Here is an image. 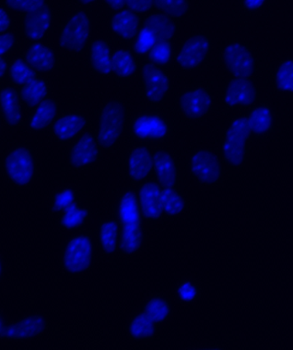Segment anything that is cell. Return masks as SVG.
Returning a JSON list of instances; mask_svg holds the SVG:
<instances>
[{
  "label": "cell",
  "instance_id": "35",
  "mask_svg": "<svg viewBox=\"0 0 293 350\" xmlns=\"http://www.w3.org/2000/svg\"><path fill=\"white\" fill-rule=\"evenodd\" d=\"M163 212L176 216L185 208V200L180 193L173 188H164L162 192Z\"/></svg>",
  "mask_w": 293,
  "mask_h": 350
},
{
  "label": "cell",
  "instance_id": "7",
  "mask_svg": "<svg viewBox=\"0 0 293 350\" xmlns=\"http://www.w3.org/2000/svg\"><path fill=\"white\" fill-rule=\"evenodd\" d=\"M190 170L196 180L207 185L219 182L222 175L219 157L209 150H199L192 155Z\"/></svg>",
  "mask_w": 293,
  "mask_h": 350
},
{
  "label": "cell",
  "instance_id": "13",
  "mask_svg": "<svg viewBox=\"0 0 293 350\" xmlns=\"http://www.w3.org/2000/svg\"><path fill=\"white\" fill-rule=\"evenodd\" d=\"M180 108L183 114L190 118L203 117L212 107V98L203 88H194L186 92L179 100Z\"/></svg>",
  "mask_w": 293,
  "mask_h": 350
},
{
  "label": "cell",
  "instance_id": "52",
  "mask_svg": "<svg viewBox=\"0 0 293 350\" xmlns=\"http://www.w3.org/2000/svg\"><path fill=\"white\" fill-rule=\"evenodd\" d=\"M3 274V263L1 259H0V278H1Z\"/></svg>",
  "mask_w": 293,
  "mask_h": 350
},
{
  "label": "cell",
  "instance_id": "32",
  "mask_svg": "<svg viewBox=\"0 0 293 350\" xmlns=\"http://www.w3.org/2000/svg\"><path fill=\"white\" fill-rule=\"evenodd\" d=\"M9 76L12 83L23 87L36 77V70L25 59H15L9 66Z\"/></svg>",
  "mask_w": 293,
  "mask_h": 350
},
{
  "label": "cell",
  "instance_id": "21",
  "mask_svg": "<svg viewBox=\"0 0 293 350\" xmlns=\"http://www.w3.org/2000/svg\"><path fill=\"white\" fill-rule=\"evenodd\" d=\"M133 131L140 138L160 139L168 133V126L157 116L144 115L135 121Z\"/></svg>",
  "mask_w": 293,
  "mask_h": 350
},
{
  "label": "cell",
  "instance_id": "37",
  "mask_svg": "<svg viewBox=\"0 0 293 350\" xmlns=\"http://www.w3.org/2000/svg\"><path fill=\"white\" fill-rule=\"evenodd\" d=\"M155 5L171 18H182L188 11L187 0H155Z\"/></svg>",
  "mask_w": 293,
  "mask_h": 350
},
{
  "label": "cell",
  "instance_id": "42",
  "mask_svg": "<svg viewBox=\"0 0 293 350\" xmlns=\"http://www.w3.org/2000/svg\"><path fill=\"white\" fill-rule=\"evenodd\" d=\"M156 43L154 36L146 28L142 29L139 33L138 40L136 43V52L139 53H145L151 51Z\"/></svg>",
  "mask_w": 293,
  "mask_h": 350
},
{
  "label": "cell",
  "instance_id": "1",
  "mask_svg": "<svg viewBox=\"0 0 293 350\" xmlns=\"http://www.w3.org/2000/svg\"><path fill=\"white\" fill-rule=\"evenodd\" d=\"M251 135L247 117L236 118L227 129L222 145V152L227 164L231 167H240L244 164L247 142Z\"/></svg>",
  "mask_w": 293,
  "mask_h": 350
},
{
  "label": "cell",
  "instance_id": "4",
  "mask_svg": "<svg viewBox=\"0 0 293 350\" xmlns=\"http://www.w3.org/2000/svg\"><path fill=\"white\" fill-rule=\"evenodd\" d=\"M6 174L16 186H26L35 176L36 164L32 152L25 148H16L5 159Z\"/></svg>",
  "mask_w": 293,
  "mask_h": 350
},
{
  "label": "cell",
  "instance_id": "5",
  "mask_svg": "<svg viewBox=\"0 0 293 350\" xmlns=\"http://www.w3.org/2000/svg\"><path fill=\"white\" fill-rule=\"evenodd\" d=\"M93 258V243L88 237H73L67 243L64 252V269L71 274H80L90 267Z\"/></svg>",
  "mask_w": 293,
  "mask_h": 350
},
{
  "label": "cell",
  "instance_id": "47",
  "mask_svg": "<svg viewBox=\"0 0 293 350\" xmlns=\"http://www.w3.org/2000/svg\"><path fill=\"white\" fill-rule=\"evenodd\" d=\"M268 0H243L244 8L249 12H257L266 5Z\"/></svg>",
  "mask_w": 293,
  "mask_h": 350
},
{
  "label": "cell",
  "instance_id": "45",
  "mask_svg": "<svg viewBox=\"0 0 293 350\" xmlns=\"http://www.w3.org/2000/svg\"><path fill=\"white\" fill-rule=\"evenodd\" d=\"M178 295L182 301H192L196 297V288L192 284L183 283L179 288Z\"/></svg>",
  "mask_w": 293,
  "mask_h": 350
},
{
  "label": "cell",
  "instance_id": "3",
  "mask_svg": "<svg viewBox=\"0 0 293 350\" xmlns=\"http://www.w3.org/2000/svg\"><path fill=\"white\" fill-rule=\"evenodd\" d=\"M90 35V18L87 13L77 12L64 23L60 33V46L67 52L79 53L86 46Z\"/></svg>",
  "mask_w": 293,
  "mask_h": 350
},
{
  "label": "cell",
  "instance_id": "46",
  "mask_svg": "<svg viewBox=\"0 0 293 350\" xmlns=\"http://www.w3.org/2000/svg\"><path fill=\"white\" fill-rule=\"evenodd\" d=\"M12 25V18L5 9L0 8V33L8 32Z\"/></svg>",
  "mask_w": 293,
  "mask_h": 350
},
{
  "label": "cell",
  "instance_id": "40",
  "mask_svg": "<svg viewBox=\"0 0 293 350\" xmlns=\"http://www.w3.org/2000/svg\"><path fill=\"white\" fill-rule=\"evenodd\" d=\"M149 52L151 59L156 64H165L171 57V47L168 42H156Z\"/></svg>",
  "mask_w": 293,
  "mask_h": 350
},
{
  "label": "cell",
  "instance_id": "6",
  "mask_svg": "<svg viewBox=\"0 0 293 350\" xmlns=\"http://www.w3.org/2000/svg\"><path fill=\"white\" fill-rule=\"evenodd\" d=\"M223 59L225 66L234 77L251 78L257 70L253 53L244 44H228L224 49Z\"/></svg>",
  "mask_w": 293,
  "mask_h": 350
},
{
  "label": "cell",
  "instance_id": "49",
  "mask_svg": "<svg viewBox=\"0 0 293 350\" xmlns=\"http://www.w3.org/2000/svg\"><path fill=\"white\" fill-rule=\"evenodd\" d=\"M9 66L8 62L3 57H0V79L4 77L8 72Z\"/></svg>",
  "mask_w": 293,
  "mask_h": 350
},
{
  "label": "cell",
  "instance_id": "50",
  "mask_svg": "<svg viewBox=\"0 0 293 350\" xmlns=\"http://www.w3.org/2000/svg\"><path fill=\"white\" fill-rule=\"evenodd\" d=\"M5 327L4 322H3L1 317H0V336L4 334Z\"/></svg>",
  "mask_w": 293,
  "mask_h": 350
},
{
  "label": "cell",
  "instance_id": "31",
  "mask_svg": "<svg viewBox=\"0 0 293 350\" xmlns=\"http://www.w3.org/2000/svg\"><path fill=\"white\" fill-rule=\"evenodd\" d=\"M275 86L279 91L293 94V59L283 61L276 67L274 75Z\"/></svg>",
  "mask_w": 293,
  "mask_h": 350
},
{
  "label": "cell",
  "instance_id": "25",
  "mask_svg": "<svg viewBox=\"0 0 293 350\" xmlns=\"http://www.w3.org/2000/svg\"><path fill=\"white\" fill-rule=\"evenodd\" d=\"M35 108V111L29 120V128L35 131L45 130L55 120L58 113L56 102L46 98Z\"/></svg>",
  "mask_w": 293,
  "mask_h": 350
},
{
  "label": "cell",
  "instance_id": "33",
  "mask_svg": "<svg viewBox=\"0 0 293 350\" xmlns=\"http://www.w3.org/2000/svg\"><path fill=\"white\" fill-rule=\"evenodd\" d=\"M100 242L105 253H114L118 244V226L114 221H107L100 228Z\"/></svg>",
  "mask_w": 293,
  "mask_h": 350
},
{
  "label": "cell",
  "instance_id": "41",
  "mask_svg": "<svg viewBox=\"0 0 293 350\" xmlns=\"http://www.w3.org/2000/svg\"><path fill=\"white\" fill-rule=\"evenodd\" d=\"M75 200V195L73 190L64 189L57 193L54 197L53 206V209L57 212H64L71 205H73Z\"/></svg>",
  "mask_w": 293,
  "mask_h": 350
},
{
  "label": "cell",
  "instance_id": "43",
  "mask_svg": "<svg viewBox=\"0 0 293 350\" xmlns=\"http://www.w3.org/2000/svg\"><path fill=\"white\" fill-rule=\"evenodd\" d=\"M125 5L136 13H145L151 11L155 0H125Z\"/></svg>",
  "mask_w": 293,
  "mask_h": 350
},
{
  "label": "cell",
  "instance_id": "48",
  "mask_svg": "<svg viewBox=\"0 0 293 350\" xmlns=\"http://www.w3.org/2000/svg\"><path fill=\"white\" fill-rule=\"evenodd\" d=\"M112 9L119 10L125 5V0H104Z\"/></svg>",
  "mask_w": 293,
  "mask_h": 350
},
{
  "label": "cell",
  "instance_id": "8",
  "mask_svg": "<svg viewBox=\"0 0 293 350\" xmlns=\"http://www.w3.org/2000/svg\"><path fill=\"white\" fill-rule=\"evenodd\" d=\"M258 90L251 78L234 77L225 91V103L231 107H246L255 103Z\"/></svg>",
  "mask_w": 293,
  "mask_h": 350
},
{
  "label": "cell",
  "instance_id": "24",
  "mask_svg": "<svg viewBox=\"0 0 293 350\" xmlns=\"http://www.w3.org/2000/svg\"><path fill=\"white\" fill-rule=\"evenodd\" d=\"M154 36L156 42H168L176 32V26L170 16L163 13L149 16L145 21V27Z\"/></svg>",
  "mask_w": 293,
  "mask_h": 350
},
{
  "label": "cell",
  "instance_id": "17",
  "mask_svg": "<svg viewBox=\"0 0 293 350\" xmlns=\"http://www.w3.org/2000/svg\"><path fill=\"white\" fill-rule=\"evenodd\" d=\"M154 169L158 181L164 188H173L178 179L175 159L168 152L158 150L153 155Z\"/></svg>",
  "mask_w": 293,
  "mask_h": 350
},
{
  "label": "cell",
  "instance_id": "18",
  "mask_svg": "<svg viewBox=\"0 0 293 350\" xmlns=\"http://www.w3.org/2000/svg\"><path fill=\"white\" fill-rule=\"evenodd\" d=\"M154 168V159L148 148H136L129 154L128 161L129 175L135 181H142L151 174Z\"/></svg>",
  "mask_w": 293,
  "mask_h": 350
},
{
  "label": "cell",
  "instance_id": "22",
  "mask_svg": "<svg viewBox=\"0 0 293 350\" xmlns=\"http://www.w3.org/2000/svg\"><path fill=\"white\" fill-rule=\"evenodd\" d=\"M251 135L264 137L272 130L275 116L270 108L265 105H257L252 109L247 117Z\"/></svg>",
  "mask_w": 293,
  "mask_h": 350
},
{
  "label": "cell",
  "instance_id": "15",
  "mask_svg": "<svg viewBox=\"0 0 293 350\" xmlns=\"http://www.w3.org/2000/svg\"><path fill=\"white\" fill-rule=\"evenodd\" d=\"M99 154L97 142L93 135L85 134L78 139L70 152V162L76 168L85 167L95 161Z\"/></svg>",
  "mask_w": 293,
  "mask_h": 350
},
{
  "label": "cell",
  "instance_id": "29",
  "mask_svg": "<svg viewBox=\"0 0 293 350\" xmlns=\"http://www.w3.org/2000/svg\"><path fill=\"white\" fill-rule=\"evenodd\" d=\"M139 202L134 193L128 191L121 197L118 216L123 224L140 223Z\"/></svg>",
  "mask_w": 293,
  "mask_h": 350
},
{
  "label": "cell",
  "instance_id": "34",
  "mask_svg": "<svg viewBox=\"0 0 293 350\" xmlns=\"http://www.w3.org/2000/svg\"><path fill=\"white\" fill-rule=\"evenodd\" d=\"M155 331V323L146 316L144 312L136 315L129 324V332L133 338L145 339L151 338Z\"/></svg>",
  "mask_w": 293,
  "mask_h": 350
},
{
  "label": "cell",
  "instance_id": "10",
  "mask_svg": "<svg viewBox=\"0 0 293 350\" xmlns=\"http://www.w3.org/2000/svg\"><path fill=\"white\" fill-rule=\"evenodd\" d=\"M142 76L148 100L155 103L162 100L169 90L168 77L154 64H146L142 67Z\"/></svg>",
  "mask_w": 293,
  "mask_h": 350
},
{
  "label": "cell",
  "instance_id": "27",
  "mask_svg": "<svg viewBox=\"0 0 293 350\" xmlns=\"http://www.w3.org/2000/svg\"><path fill=\"white\" fill-rule=\"evenodd\" d=\"M49 94V87L45 81L36 77L29 83L23 85L20 97L27 107L35 108L46 100Z\"/></svg>",
  "mask_w": 293,
  "mask_h": 350
},
{
  "label": "cell",
  "instance_id": "38",
  "mask_svg": "<svg viewBox=\"0 0 293 350\" xmlns=\"http://www.w3.org/2000/svg\"><path fill=\"white\" fill-rule=\"evenodd\" d=\"M87 215L86 210L80 208L74 203L73 205L64 211L61 223L66 229H76L84 224Z\"/></svg>",
  "mask_w": 293,
  "mask_h": 350
},
{
  "label": "cell",
  "instance_id": "11",
  "mask_svg": "<svg viewBox=\"0 0 293 350\" xmlns=\"http://www.w3.org/2000/svg\"><path fill=\"white\" fill-rule=\"evenodd\" d=\"M52 22V12L45 6L25 14L23 23V33L27 39L33 42H39L49 33Z\"/></svg>",
  "mask_w": 293,
  "mask_h": 350
},
{
  "label": "cell",
  "instance_id": "2",
  "mask_svg": "<svg viewBox=\"0 0 293 350\" xmlns=\"http://www.w3.org/2000/svg\"><path fill=\"white\" fill-rule=\"evenodd\" d=\"M125 110L118 100L107 102L102 108L99 118L98 141L105 148L116 144L124 129Z\"/></svg>",
  "mask_w": 293,
  "mask_h": 350
},
{
  "label": "cell",
  "instance_id": "19",
  "mask_svg": "<svg viewBox=\"0 0 293 350\" xmlns=\"http://www.w3.org/2000/svg\"><path fill=\"white\" fill-rule=\"evenodd\" d=\"M86 120L79 114H67L54 122L53 132L54 137L61 142L71 140L86 126Z\"/></svg>",
  "mask_w": 293,
  "mask_h": 350
},
{
  "label": "cell",
  "instance_id": "51",
  "mask_svg": "<svg viewBox=\"0 0 293 350\" xmlns=\"http://www.w3.org/2000/svg\"><path fill=\"white\" fill-rule=\"evenodd\" d=\"M79 1L85 5H90L92 3L97 1V0H79Z\"/></svg>",
  "mask_w": 293,
  "mask_h": 350
},
{
  "label": "cell",
  "instance_id": "39",
  "mask_svg": "<svg viewBox=\"0 0 293 350\" xmlns=\"http://www.w3.org/2000/svg\"><path fill=\"white\" fill-rule=\"evenodd\" d=\"M47 0H5V5L12 11L28 13L45 8Z\"/></svg>",
  "mask_w": 293,
  "mask_h": 350
},
{
  "label": "cell",
  "instance_id": "16",
  "mask_svg": "<svg viewBox=\"0 0 293 350\" xmlns=\"http://www.w3.org/2000/svg\"><path fill=\"white\" fill-rule=\"evenodd\" d=\"M25 59L36 72H49L56 64V55L53 49L40 42H34L28 47Z\"/></svg>",
  "mask_w": 293,
  "mask_h": 350
},
{
  "label": "cell",
  "instance_id": "23",
  "mask_svg": "<svg viewBox=\"0 0 293 350\" xmlns=\"http://www.w3.org/2000/svg\"><path fill=\"white\" fill-rule=\"evenodd\" d=\"M111 27L121 38L132 39L138 33L139 18L136 13L129 9L120 10L112 18Z\"/></svg>",
  "mask_w": 293,
  "mask_h": 350
},
{
  "label": "cell",
  "instance_id": "30",
  "mask_svg": "<svg viewBox=\"0 0 293 350\" xmlns=\"http://www.w3.org/2000/svg\"><path fill=\"white\" fill-rule=\"evenodd\" d=\"M112 72L118 77L125 78L132 76L136 70L134 57L128 51L119 49L112 55Z\"/></svg>",
  "mask_w": 293,
  "mask_h": 350
},
{
  "label": "cell",
  "instance_id": "26",
  "mask_svg": "<svg viewBox=\"0 0 293 350\" xmlns=\"http://www.w3.org/2000/svg\"><path fill=\"white\" fill-rule=\"evenodd\" d=\"M90 61L98 73L107 76L111 74L112 55L107 42L101 40H94L90 46Z\"/></svg>",
  "mask_w": 293,
  "mask_h": 350
},
{
  "label": "cell",
  "instance_id": "20",
  "mask_svg": "<svg viewBox=\"0 0 293 350\" xmlns=\"http://www.w3.org/2000/svg\"><path fill=\"white\" fill-rule=\"evenodd\" d=\"M0 111L10 126H18L23 120V112L18 93L12 88L0 91Z\"/></svg>",
  "mask_w": 293,
  "mask_h": 350
},
{
  "label": "cell",
  "instance_id": "44",
  "mask_svg": "<svg viewBox=\"0 0 293 350\" xmlns=\"http://www.w3.org/2000/svg\"><path fill=\"white\" fill-rule=\"evenodd\" d=\"M16 45L15 36L12 33H0V57L5 56L14 49Z\"/></svg>",
  "mask_w": 293,
  "mask_h": 350
},
{
  "label": "cell",
  "instance_id": "9",
  "mask_svg": "<svg viewBox=\"0 0 293 350\" xmlns=\"http://www.w3.org/2000/svg\"><path fill=\"white\" fill-rule=\"evenodd\" d=\"M210 49L209 40L203 36H194L186 40L177 56L180 66L192 70L205 60Z\"/></svg>",
  "mask_w": 293,
  "mask_h": 350
},
{
  "label": "cell",
  "instance_id": "28",
  "mask_svg": "<svg viewBox=\"0 0 293 350\" xmlns=\"http://www.w3.org/2000/svg\"><path fill=\"white\" fill-rule=\"evenodd\" d=\"M142 239L143 234L140 223L125 224L119 240V246L125 254L135 253L141 247Z\"/></svg>",
  "mask_w": 293,
  "mask_h": 350
},
{
  "label": "cell",
  "instance_id": "14",
  "mask_svg": "<svg viewBox=\"0 0 293 350\" xmlns=\"http://www.w3.org/2000/svg\"><path fill=\"white\" fill-rule=\"evenodd\" d=\"M162 190L155 183H145L140 189L138 202L143 215L149 219H157L163 213Z\"/></svg>",
  "mask_w": 293,
  "mask_h": 350
},
{
  "label": "cell",
  "instance_id": "36",
  "mask_svg": "<svg viewBox=\"0 0 293 350\" xmlns=\"http://www.w3.org/2000/svg\"><path fill=\"white\" fill-rule=\"evenodd\" d=\"M144 314L155 324L163 322L170 314L168 302L162 298H153L146 304Z\"/></svg>",
  "mask_w": 293,
  "mask_h": 350
},
{
  "label": "cell",
  "instance_id": "12",
  "mask_svg": "<svg viewBox=\"0 0 293 350\" xmlns=\"http://www.w3.org/2000/svg\"><path fill=\"white\" fill-rule=\"evenodd\" d=\"M45 329V319L42 316L33 314L6 326L3 336L12 340H28L40 336Z\"/></svg>",
  "mask_w": 293,
  "mask_h": 350
}]
</instances>
